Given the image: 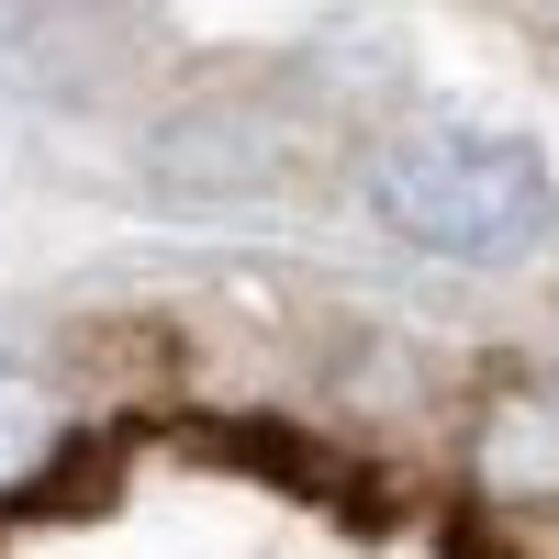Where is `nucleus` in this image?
Wrapping results in <instances>:
<instances>
[{"label": "nucleus", "mask_w": 559, "mask_h": 559, "mask_svg": "<svg viewBox=\"0 0 559 559\" xmlns=\"http://www.w3.org/2000/svg\"><path fill=\"white\" fill-rule=\"evenodd\" d=\"M369 202L403 247L459 258V269H515L559 236V191L548 157L515 134H471V123H414L369 157Z\"/></svg>", "instance_id": "obj_1"}, {"label": "nucleus", "mask_w": 559, "mask_h": 559, "mask_svg": "<svg viewBox=\"0 0 559 559\" xmlns=\"http://www.w3.org/2000/svg\"><path fill=\"white\" fill-rule=\"evenodd\" d=\"M471 471H481L492 503H515V515H559V392L548 381H515V392L481 403Z\"/></svg>", "instance_id": "obj_2"}, {"label": "nucleus", "mask_w": 559, "mask_h": 559, "mask_svg": "<svg viewBox=\"0 0 559 559\" xmlns=\"http://www.w3.org/2000/svg\"><path fill=\"white\" fill-rule=\"evenodd\" d=\"M57 459H68V403L23 358H0V492H34Z\"/></svg>", "instance_id": "obj_3"}]
</instances>
